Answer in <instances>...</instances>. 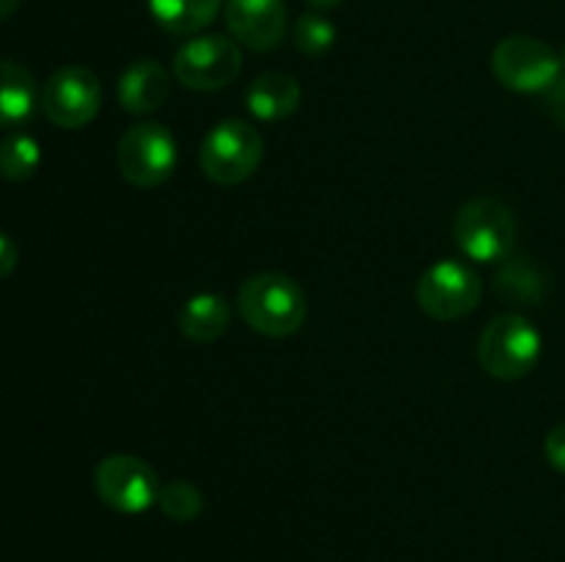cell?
<instances>
[{
	"instance_id": "cell-1",
	"label": "cell",
	"mask_w": 565,
	"mask_h": 562,
	"mask_svg": "<svg viewBox=\"0 0 565 562\" xmlns=\"http://www.w3.org/2000/svg\"><path fill=\"white\" fill-rule=\"evenodd\" d=\"M237 309L246 325L270 339H285L307 323V292L285 273H254L237 290Z\"/></svg>"
},
{
	"instance_id": "cell-2",
	"label": "cell",
	"mask_w": 565,
	"mask_h": 562,
	"mask_svg": "<svg viewBox=\"0 0 565 562\" xmlns=\"http://www.w3.org/2000/svg\"><path fill=\"white\" fill-rule=\"evenodd\" d=\"M544 350L541 331L524 314L508 312L491 320L478 339V361L497 380H519L535 369Z\"/></svg>"
},
{
	"instance_id": "cell-3",
	"label": "cell",
	"mask_w": 565,
	"mask_h": 562,
	"mask_svg": "<svg viewBox=\"0 0 565 562\" xmlns=\"http://www.w3.org/2000/svg\"><path fill=\"white\" fill-rule=\"evenodd\" d=\"M265 154V141L257 127L243 119H224L204 136L199 165L215 185H241L252 180Z\"/></svg>"
},
{
	"instance_id": "cell-4",
	"label": "cell",
	"mask_w": 565,
	"mask_h": 562,
	"mask_svg": "<svg viewBox=\"0 0 565 562\" xmlns=\"http://www.w3.org/2000/svg\"><path fill=\"white\" fill-rule=\"evenodd\" d=\"M452 237L463 257L472 262H502L516 246V220L497 198H469L452 220Z\"/></svg>"
},
{
	"instance_id": "cell-5",
	"label": "cell",
	"mask_w": 565,
	"mask_h": 562,
	"mask_svg": "<svg viewBox=\"0 0 565 562\" xmlns=\"http://www.w3.org/2000/svg\"><path fill=\"white\" fill-rule=\"evenodd\" d=\"M483 281L461 259H439L417 281V306L439 323H452L478 309Z\"/></svg>"
},
{
	"instance_id": "cell-6",
	"label": "cell",
	"mask_w": 565,
	"mask_h": 562,
	"mask_svg": "<svg viewBox=\"0 0 565 562\" xmlns=\"http://www.w3.org/2000/svg\"><path fill=\"white\" fill-rule=\"evenodd\" d=\"M491 72L519 94H546L563 75L561 53L535 36H508L491 53Z\"/></svg>"
},
{
	"instance_id": "cell-7",
	"label": "cell",
	"mask_w": 565,
	"mask_h": 562,
	"mask_svg": "<svg viewBox=\"0 0 565 562\" xmlns=\"http://www.w3.org/2000/svg\"><path fill=\"white\" fill-rule=\"evenodd\" d=\"M116 165L130 185H163L177 169V138L158 121H138L119 138Z\"/></svg>"
},
{
	"instance_id": "cell-8",
	"label": "cell",
	"mask_w": 565,
	"mask_h": 562,
	"mask_svg": "<svg viewBox=\"0 0 565 562\" xmlns=\"http://www.w3.org/2000/svg\"><path fill=\"white\" fill-rule=\"evenodd\" d=\"M241 72V44L221 33L188 39L174 55V77L191 91H218L232 86Z\"/></svg>"
},
{
	"instance_id": "cell-9",
	"label": "cell",
	"mask_w": 565,
	"mask_h": 562,
	"mask_svg": "<svg viewBox=\"0 0 565 562\" xmlns=\"http://www.w3.org/2000/svg\"><path fill=\"white\" fill-rule=\"evenodd\" d=\"M160 488L163 485H160L158 472L143 457L127 455V452L103 457L94 472V490L99 501L127 516H138L158 505Z\"/></svg>"
},
{
	"instance_id": "cell-10",
	"label": "cell",
	"mask_w": 565,
	"mask_h": 562,
	"mask_svg": "<svg viewBox=\"0 0 565 562\" xmlns=\"http://www.w3.org/2000/svg\"><path fill=\"white\" fill-rule=\"evenodd\" d=\"M103 108V83L86 66H61L42 88V110L55 127L81 130L92 125Z\"/></svg>"
},
{
	"instance_id": "cell-11",
	"label": "cell",
	"mask_w": 565,
	"mask_h": 562,
	"mask_svg": "<svg viewBox=\"0 0 565 562\" xmlns=\"http://www.w3.org/2000/svg\"><path fill=\"white\" fill-rule=\"evenodd\" d=\"M224 20L232 39L254 53H270L285 42L287 3L285 0H230Z\"/></svg>"
},
{
	"instance_id": "cell-12",
	"label": "cell",
	"mask_w": 565,
	"mask_h": 562,
	"mask_svg": "<svg viewBox=\"0 0 565 562\" xmlns=\"http://www.w3.org/2000/svg\"><path fill=\"white\" fill-rule=\"evenodd\" d=\"M171 94V75L152 58L127 66L116 86L119 105L132 116H149L166 105Z\"/></svg>"
},
{
	"instance_id": "cell-13",
	"label": "cell",
	"mask_w": 565,
	"mask_h": 562,
	"mask_svg": "<svg viewBox=\"0 0 565 562\" xmlns=\"http://www.w3.org/2000/svg\"><path fill=\"white\" fill-rule=\"evenodd\" d=\"M301 105V86L287 72H263L246 88V108L259 121L290 119Z\"/></svg>"
},
{
	"instance_id": "cell-14",
	"label": "cell",
	"mask_w": 565,
	"mask_h": 562,
	"mask_svg": "<svg viewBox=\"0 0 565 562\" xmlns=\"http://www.w3.org/2000/svg\"><path fill=\"white\" fill-rule=\"evenodd\" d=\"M42 105L36 77L17 61L0 58V130L22 127Z\"/></svg>"
},
{
	"instance_id": "cell-15",
	"label": "cell",
	"mask_w": 565,
	"mask_h": 562,
	"mask_svg": "<svg viewBox=\"0 0 565 562\" xmlns=\"http://www.w3.org/2000/svg\"><path fill=\"white\" fill-rule=\"evenodd\" d=\"M232 323V306L218 292H196L177 312V325L191 342H215Z\"/></svg>"
},
{
	"instance_id": "cell-16",
	"label": "cell",
	"mask_w": 565,
	"mask_h": 562,
	"mask_svg": "<svg viewBox=\"0 0 565 562\" xmlns=\"http://www.w3.org/2000/svg\"><path fill=\"white\" fill-rule=\"evenodd\" d=\"M221 0H149V14L171 36H196L218 17Z\"/></svg>"
},
{
	"instance_id": "cell-17",
	"label": "cell",
	"mask_w": 565,
	"mask_h": 562,
	"mask_svg": "<svg viewBox=\"0 0 565 562\" xmlns=\"http://www.w3.org/2000/svg\"><path fill=\"white\" fill-rule=\"evenodd\" d=\"M502 270L497 275V295L511 298L516 303H535L544 295V279L539 268L530 262V257H508L502 259Z\"/></svg>"
},
{
	"instance_id": "cell-18",
	"label": "cell",
	"mask_w": 565,
	"mask_h": 562,
	"mask_svg": "<svg viewBox=\"0 0 565 562\" xmlns=\"http://www.w3.org/2000/svg\"><path fill=\"white\" fill-rule=\"evenodd\" d=\"M42 163V147L28 132H11L0 141V176L9 182L31 180Z\"/></svg>"
},
{
	"instance_id": "cell-19",
	"label": "cell",
	"mask_w": 565,
	"mask_h": 562,
	"mask_svg": "<svg viewBox=\"0 0 565 562\" xmlns=\"http://www.w3.org/2000/svg\"><path fill=\"white\" fill-rule=\"evenodd\" d=\"M158 505L166 518H171V521L177 523H188L193 521V518L202 516L204 496L202 490L193 483H188V479H174V483L160 488Z\"/></svg>"
},
{
	"instance_id": "cell-20",
	"label": "cell",
	"mask_w": 565,
	"mask_h": 562,
	"mask_svg": "<svg viewBox=\"0 0 565 562\" xmlns=\"http://www.w3.org/2000/svg\"><path fill=\"white\" fill-rule=\"evenodd\" d=\"M292 39H296V47L301 50L303 55H318L329 53L337 42V28L334 22H329L320 14H303L301 20L296 22V31H292Z\"/></svg>"
},
{
	"instance_id": "cell-21",
	"label": "cell",
	"mask_w": 565,
	"mask_h": 562,
	"mask_svg": "<svg viewBox=\"0 0 565 562\" xmlns=\"http://www.w3.org/2000/svg\"><path fill=\"white\" fill-rule=\"evenodd\" d=\"M544 457L555 472L565 474V424H557L544 439Z\"/></svg>"
},
{
	"instance_id": "cell-22",
	"label": "cell",
	"mask_w": 565,
	"mask_h": 562,
	"mask_svg": "<svg viewBox=\"0 0 565 562\" xmlns=\"http://www.w3.org/2000/svg\"><path fill=\"white\" fill-rule=\"evenodd\" d=\"M17 262H20V251H17L14 240L0 231V279H6V275L14 273Z\"/></svg>"
},
{
	"instance_id": "cell-23",
	"label": "cell",
	"mask_w": 565,
	"mask_h": 562,
	"mask_svg": "<svg viewBox=\"0 0 565 562\" xmlns=\"http://www.w3.org/2000/svg\"><path fill=\"white\" fill-rule=\"evenodd\" d=\"M546 108L552 110V116H555L557 121H563L565 125V72L557 77L555 86L546 91Z\"/></svg>"
},
{
	"instance_id": "cell-24",
	"label": "cell",
	"mask_w": 565,
	"mask_h": 562,
	"mask_svg": "<svg viewBox=\"0 0 565 562\" xmlns=\"http://www.w3.org/2000/svg\"><path fill=\"white\" fill-rule=\"evenodd\" d=\"M17 9H20V0H0V22H6L9 17H14Z\"/></svg>"
},
{
	"instance_id": "cell-25",
	"label": "cell",
	"mask_w": 565,
	"mask_h": 562,
	"mask_svg": "<svg viewBox=\"0 0 565 562\" xmlns=\"http://www.w3.org/2000/svg\"><path fill=\"white\" fill-rule=\"evenodd\" d=\"M309 6H312V9H318V11H326V9H334V6H340L342 0H307Z\"/></svg>"
},
{
	"instance_id": "cell-26",
	"label": "cell",
	"mask_w": 565,
	"mask_h": 562,
	"mask_svg": "<svg viewBox=\"0 0 565 562\" xmlns=\"http://www.w3.org/2000/svg\"><path fill=\"white\" fill-rule=\"evenodd\" d=\"M561 66H563V72H565V47L561 50Z\"/></svg>"
}]
</instances>
